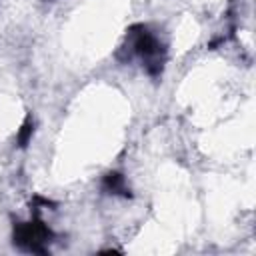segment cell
I'll return each mask as SVG.
<instances>
[{"mask_svg": "<svg viewBox=\"0 0 256 256\" xmlns=\"http://www.w3.org/2000/svg\"><path fill=\"white\" fill-rule=\"evenodd\" d=\"M50 236L52 232L40 220L22 222L14 228V242L28 252H46V242L50 240Z\"/></svg>", "mask_w": 256, "mask_h": 256, "instance_id": "cell-1", "label": "cell"}, {"mask_svg": "<svg viewBox=\"0 0 256 256\" xmlns=\"http://www.w3.org/2000/svg\"><path fill=\"white\" fill-rule=\"evenodd\" d=\"M104 188L108 190V192H112V194H128L126 192V182H124V176H120V174H116V172H112V174H108L106 178H104Z\"/></svg>", "mask_w": 256, "mask_h": 256, "instance_id": "cell-2", "label": "cell"}]
</instances>
